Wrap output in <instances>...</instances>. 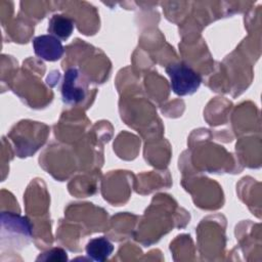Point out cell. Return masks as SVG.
<instances>
[{
	"label": "cell",
	"mask_w": 262,
	"mask_h": 262,
	"mask_svg": "<svg viewBox=\"0 0 262 262\" xmlns=\"http://www.w3.org/2000/svg\"><path fill=\"white\" fill-rule=\"evenodd\" d=\"M173 92L179 96L193 94L201 86L202 77L184 62H172L166 67Z\"/></svg>",
	"instance_id": "obj_1"
},
{
	"label": "cell",
	"mask_w": 262,
	"mask_h": 262,
	"mask_svg": "<svg viewBox=\"0 0 262 262\" xmlns=\"http://www.w3.org/2000/svg\"><path fill=\"white\" fill-rule=\"evenodd\" d=\"M89 81L86 76L77 68H70L63 75L61 84L62 101L67 104H78L88 94Z\"/></svg>",
	"instance_id": "obj_2"
},
{
	"label": "cell",
	"mask_w": 262,
	"mask_h": 262,
	"mask_svg": "<svg viewBox=\"0 0 262 262\" xmlns=\"http://www.w3.org/2000/svg\"><path fill=\"white\" fill-rule=\"evenodd\" d=\"M2 233L7 232V236L15 238L18 237L21 244L27 245L32 237V225L27 217L16 215L11 212H3L1 214Z\"/></svg>",
	"instance_id": "obj_3"
},
{
	"label": "cell",
	"mask_w": 262,
	"mask_h": 262,
	"mask_svg": "<svg viewBox=\"0 0 262 262\" xmlns=\"http://www.w3.org/2000/svg\"><path fill=\"white\" fill-rule=\"evenodd\" d=\"M33 48L35 54L46 61L58 60L64 51L61 41L50 34L35 37L33 39Z\"/></svg>",
	"instance_id": "obj_4"
},
{
	"label": "cell",
	"mask_w": 262,
	"mask_h": 262,
	"mask_svg": "<svg viewBox=\"0 0 262 262\" xmlns=\"http://www.w3.org/2000/svg\"><path fill=\"white\" fill-rule=\"evenodd\" d=\"M86 254L93 260L102 262L106 260L114 251V245L104 236L90 239L86 245Z\"/></svg>",
	"instance_id": "obj_5"
},
{
	"label": "cell",
	"mask_w": 262,
	"mask_h": 262,
	"mask_svg": "<svg viewBox=\"0 0 262 262\" xmlns=\"http://www.w3.org/2000/svg\"><path fill=\"white\" fill-rule=\"evenodd\" d=\"M48 32L59 40L68 39L74 30V20L64 14H53L48 21Z\"/></svg>",
	"instance_id": "obj_6"
},
{
	"label": "cell",
	"mask_w": 262,
	"mask_h": 262,
	"mask_svg": "<svg viewBox=\"0 0 262 262\" xmlns=\"http://www.w3.org/2000/svg\"><path fill=\"white\" fill-rule=\"evenodd\" d=\"M68 259L67 252H64L60 248H54L49 251L44 252L42 255H40L37 260H44V261H64Z\"/></svg>",
	"instance_id": "obj_7"
}]
</instances>
